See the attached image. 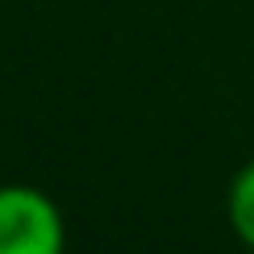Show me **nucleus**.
I'll use <instances>...</instances> for the list:
<instances>
[{
	"mask_svg": "<svg viewBox=\"0 0 254 254\" xmlns=\"http://www.w3.org/2000/svg\"><path fill=\"white\" fill-rule=\"evenodd\" d=\"M67 229L55 200L38 188H0V254H63Z\"/></svg>",
	"mask_w": 254,
	"mask_h": 254,
	"instance_id": "f257e3e1",
	"label": "nucleus"
},
{
	"mask_svg": "<svg viewBox=\"0 0 254 254\" xmlns=\"http://www.w3.org/2000/svg\"><path fill=\"white\" fill-rule=\"evenodd\" d=\"M229 221H234V234L254 250V163L242 167V175L229 188Z\"/></svg>",
	"mask_w": 254,
	"mask_h": 254,
	"instance_id": "f03ea898",
	"label": "nucleus"
}]
</instances>
